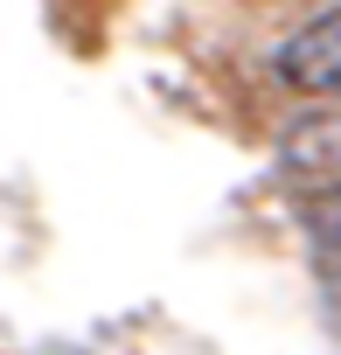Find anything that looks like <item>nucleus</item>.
<instances>
[{
  "instance_id": "f257e3e1",
  "label": "nucleus",
  "mask_w": 341,
  "mask_h": 355,
  "mask_svg": "<svg viewBox=\"0 0 341 355\" xmlns=\"http://www.w3.org/2000/svg\"><path fill=\"white\" fill-rule=\"evenodd\" d=\"M334 77H341V15L327 8V15H313V21L279 49V84L299 91V98H327Z\"/></svg>"
},
{
  "instance_id": "f03ea898",
  "label": "nucleus",
  "mask_w": 341,
  "mask_h": 355,
  "mask_svg": "<svg viewBox=\"0 0 341 355\" xmlns=\"http://www.w3.org/2000/svg\"><path fill=\"white\" fill-rule=\"evenodd\" d=\"M286 167H292V174H334V112H313V119L292 125Z\"/></svg>"
}]
</instances>
